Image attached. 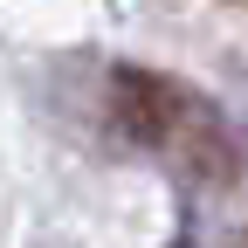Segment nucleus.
<instances>
[{"mask_svg":"<svg viewBox=\"0 0 248 248\" xmlns=\"http://www.w3.org/2000/svg\"><path fill=\"white\" fill-rule=\"evenodd\" d=\"M110 117L131 145H152V152H179V166H193L200 179H228V131L214 104L200 90H186L159 69H117L110 76Z\"/></svg>","mask_w":248,"mask_h":248,"instance_id":"1","label":"nucleus"}]
</instances>
